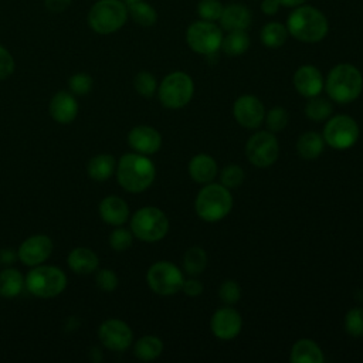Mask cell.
<instances>
[{"instance_id": "6da1fadb", "label": "cell", "mask_w": 363, "mask_h": 363, "mask_svg": "<svg viewBox=\"0 0 363 363\" xmlns=\"http://www.w3.org/2000/svg\"><path fill=\"white\" fill-rule=\"evenodd\" d=\"M288 33L302 43H319L329 30L325 14L313 6H298L286 18Z\"/></svg>"}, {"instance_id": "7a4b0ae2", "label": "cell", "mask_w": 363, "mask_h": 363, "mask_svg": "<svg viewBox=\"0 0 363 363\" xmlns=\"http://www.w3.org/2000/svg\"><path fill=\"white\" fill-rule=\"evenodd\" d=\"M156 176L155 164L146 155L126 153L119 159L116 177L118 183L130 193H140L150 187Z\"/></svg>"}, {"instance_id": "3957f363", "label": "cell", "mask_w": 363, "mask_h": 363, "mask_svg": "<svg viewBox=\"0 0 363 363\" xmlns=\"http://www.w3.org/2000/svg\"><path fill=\"white\" fill-rule=\"evenodd\" d=\"M325 89L333 102L350 104L359 98L363 89L362 72L352 64H337L329 71L325 79Z\"/></svg>"}, {"instance_id": "277c9868", "label": "cell", "mask_w": 363, "mask_h": 363, "mask_svg": "<svg viewBox=\"0 0 363 363\" xmlns=\"http://www.w3.org/2000/svg\"><path fill=\"white\" fill-rule=\"evenodd\" d=\"M233 208V196L221 183H207L194 200L197 216L208 223L223 220Z\"/></svg>"}, {"instance_id": "5b68a950", "label": "cell", "mask_w": 363, "mask_h": 363, "mask_svg": "<svg viewBox=\"0 0 363 363\" xmlns=\"http://www.w3.org/2000/svg\"><path fill=\"white\" fill-rule=\"evenodd\" d=\"M126 18L128 6L122 0H98L88 13V24L98 34L118 31Z\"/></svg>"}, {"instance_id": "8992f818", "label": "cell", "mask_w": 363, "mask_h": 363, "mask_svg": "<svg viewBox=\"0 0 363 363\" xmlns=\"http://www.w3.org/2000/svg\"><path fill=\"white\" fill-rule=\"evenodd\" d=\"M130 231L140 241L156 242L166 237L169 231V220L157 207H142L132 216Z\"/></svg>"}, {"instance_id": "52a82bcc", "label": "cell", "mask_w": 363, "mask_h": 363, "mask_svg": "<svg viewBox=\"0 0 363 363\" xmlns=\"http://www.w3.org/2000/svg\"><path fill=\"white\" fill-rule=\"evenodd\" d=\"M194 94V82L191 77L183 71H174L166 75L157 89L159 101L169 109H180L186 106Z\"/></svg>"}, {"instance_id": "ba28073f", "label": "cell", "mask_w": 363, "mask_h": 363, "mask_svg": "<svg viewBox=\"0 0 363 363\" xmlns=\"http://www.w3.org/2000/svg\"><path fill=\"white\" fill-rule=\"evenodd\" d=\"M27 289L38 298H54L67 286L62 269L52 265H35L26 277Z\"/></svg>"}, {"instance_id": "9c48e42d", "label": "cell", "mask_w": 363, "mask_h": 363, "mask_svg": "<svg viewBox=\"0 0 363 363\" xmlns=\"http://www.w3.org/2000/svg\"><path fill=\"white\" fill-rule=\"evenodd\" d=\"M186 43L194 52L210 57L221 48L223 31L214 21L199 20L189 26Z\"/></svg>"}, {"instance_id": "30bf717a", "label": "cell", "mask_w": 363, "mask_h": 363, "mask_svg": "<svg viewBox=\"0 0 363 363\" xmlns=\"http://www.w3.org/2000/svg\"><path fill=\"white\" fill-rule=\"evenodd\" d=\"M146 281L149 288L162 296H170L182 291L183 272L170 261H157L147 269Z\"/></svg>"}, {"instance_id": "8fae6325", "label": "cell", "mask_w": 363, "mask_h": 363, "mask_svg": "<svg viewBox=\"0 0 363 363\" xmlns=\"http://www.w3.org/2000/svg\"><path fill=\"white\" fill-rule=\"evenodd\" d=\"M360 130L357 122L347 115H335L323 128V140L330 147L345 150L352 147L359 139Z\"/></svg>"}, {"instance_id": "7c38bea8", "label": "cell", "mask_w": 363, "mask_h": 363, "mask_svg": "<svg viewBox=\"0 0 363 363\" xmlns=\"http://www.w3.org/2000/svg\"><path fill=\"white\" fill-rule=\"evenodd\" d=\"M245 156L257 167L274 164L279 156V143L269 130H259L250 136L245 145Z\"/></svg>"}, {"instance_id": "4fadbf2b", "label": "cell", "mask_w": 363, "mask_h": 363, "mask_svg": "<svg viewBox=\"0 0 363 363\" xmlns=\"http://www.w3.org/2000/svg\"><path fill=\"white\" fill-rule=\"evenodd\" d=\"M98 337L106 349L115 350V352H123L130 346L133 340V333L128 323H125L121 319L112 318V319H106L99 326Z\"/></svg>"}, {"instance_id": "5bb4252c", "label": "cell", "mask_w": 363, "mask_h": 363, "mask_svg": "<svg viewBox=\"0 0 363 363\" xmlns=\"http://www.w3.org/2000/svg\"><path fill=\"white\" fill-rule=\"evenodd\" d=\"M233 115L242 128L257 129L265 119V108L257 96L241 95L233 105Z\"/></svg>"}, {"instance_id": "9a60e30c", "label": "cell", "mask_w": 363, "mask_h": 363, "mask_svg": "<svg viewBox=\"0 0 363 363\" xmlns=\"http://www.w3.org/2000/svg\"><path fill=\"white\" fill-rule=\"evenodd\" d=\"M242 319L241 315L227 305L217 309L210 319V329L213 335L220 340H231L241 332Z\"/></svg>"}, {"instance_id": "2e32d148", "label": "cell", "mask_w": 363, "mask_h": 363, "mask_svg": "<svg viewBox=\"0 0 363 363\" xmlns=\"http://www.w3.org/2000/svg\"><path fill=\"white\" fill-rule=\"evenodd\" d=\"M52 252V241L43 234L31 235L18 247V259L28 267L43 264Z\"/></svg>"}, {"instance_id": "e0dca14e", "label": "cell", "mask_w": 363, "mask_h": 363, "mask_svg": "<svg viewBox=\"0 0 363 363\" xmlns=\"http://www.w3.org/2000/svg\"><path fill=\"white\" fill-rule=\"evenodd\" d=\"M294 86L305 98L320 95L325 86L323 75L315 65H301L294 74Z\"/></svg>"}, {"instance_id": "ac0fdd59", "label": "cell", "mask_w": 363, "mask_h": 363, "mask_svg": "<svg viewBox=\"0 0 363 363\" xmlns=\"http://www.w3.org/2000/svg\"><path fill=\"white\" fill-rule=\"evenodd\" d=\"M129 146L140 155H153L162 147V135L152 126L139 125L128 133Z\"/></svg>"}, {"instance_id": "d6986e66", "label": "cell", "mask_w": 363, "mask_h": 363, "mask_svg": "<svg viewBox=\"0 0 363 363\" xmlns=\"http://www.w3.org/2000/svg\"><path fill=\"white\" fill-rule=\"evenodd\" d=\"M218 21L225 31H245L252 23V14L247 6L231 3L224 6Z\"/></svg>"}, {"instance_id": "ffe728a7", "label": "cell", "mask_w": 363, "mask_h": 363, "mask_svg": "<svg viewBox=\"0 0 363 363\" xmlns=\"http://www.w3.org/2000/svg\"><path fill=\"white\" fill-rule=\"evenodd\" d=\"M50 113L58 123H69L78 113L77 99L67 91L57 92L50 102Z\"/></svg>"}, {"instance_id": "44dd1931", "label": "cell", "mask_w": 363, "mask_h": 363, "mask_svg": "<svg viewBox=\"0 0 363 363\" xmlns=\"http://www.w3.org/2000/svg\"><path fill=\"white\" fill-rule=\"evenodd\" d=\"M189 174L199 184L211 183L217 176V163L213 156L206 153L194 155L189 162Z\"/></svg>"}, {"instance_id": "7402d4cb", "label": "cell", "mask_w": 363, "mask_h": 363, "mask_svg": "<svg viewBox=\"0 0 363 363\" xmlns=\"http://www.w3.org/2000/svg\"><path fill=\"white\" fill-rule=\"evenodd\" d=\"M99 216L111 225H122L129 217V207L123 199L108 196L99 203Z\"/></svg>"}, {"instance_id": "603a6c76", "label": "cell", "mask_w": 363, "mask_h": 363, "mask_svg": "<svg viewBox=\"0 0 363 363\" xmlns=\"http://www.w3.org/2000/svg\"><path fill=\"white\" fill-rule=\"evenodd\" d=\"M68 265L69 268L79 275H88L94 271H96L98 265H99V259L96 257V254L86 248V247H78L74 248L69 254H68Z\"/></svg>"}, {"instance_id": "cb8c5ba5", "label": "cell", "mask_w": 363, "mask_h": 363, "mask_svg": "<svg viewBox=\"0 0 363 363\" xmlns=\"http://www.w3.org/2000/svg\"><path fill=\"white\" fill-rule=\"evenodd\" d=\"M289 359L292 363H322L325 356L312 339H299L294 343Z\"/></svg>"}, {"instance_id": "d4e9b609", "label": "cell", "mask_w": 363, "mask_h": 363, "mask_svg": "<svg viewBox=\"0 0 363 363\" xmlns=\"http://www.w3.org/2000/svg\"><path fill=\"white\" fill-rule=\"evenodd\" d=\"M325 149L323 136L318 132H305L296 140V152L305 160L318 159Z\"/></svg>"}, {"instance_id": "484cf974", "label": "cell", "mask_w": 363, "mask_h": 363, "mask_svg": "<svg viewBox=\"0 0 363 363\" xmlns=\"http://www.w3.org/2000/svg\"><path fill=\"white\" fill-rule=\"evenodd\" d=\"M162 352H163V342L153 335L142 336L140 339L136 340L133 347L135 356L145 362L157 359L162 354Z\"/></svg>"}, {"instance_id": "4316f807", "label": "cell", "mask_w": 363, "mask_h": 363, "mask_svg": "<svg viewBox=\"0 0 363 363\" xmlns=\"http://www.w3.org/2000/svg\"><path fill=\"white\" fill-rule=\"evenodd\" d=\"M24 279L18 269L7 268L0 272V295L4 298H14L21 294Z\"/></svg>"}, {"instance_id": "83f0119b", "label": "cell", "mask_w": 363, "mask_h": 363, "mask_svg": "<svg viewBox=\"0 0 363 363\" xmlns=\"http://www.w3.org/2000/svg\"><path fill=\"white\" fill-rule=\"evenodd\" d=\"M88 176L96 182L109 179L115 170V159L111 155H96L88 163Z\"/></svg>"}, {"instance_id": "f1b7e54d", "label": "cell", "mask_w": 363, "mask_h": 363, "mask_svg": "<svg viewBox=\"0 0 363 363\" xmlns=\"http://www.w3.org/2000/svg\"><path fill=\"white\" fill-rule=\"evenodd\" d=\"M288 30L286 26L278 23V21H271L267 23L259 33L261 43L268 47V48H279L281 45L285 44L288 38Z\"/></svg>"}, {"instance_id": "f546056e", "label": "cell", "mask_w": 363, "mask_h": 363, "mask_svg": "<svg viewBox=\"0 0 363 363\" xmlns=\"http://www.w3.org/2000/svg\"><path fill=\"white\" fill-rule=\"evenodd\" d=\"M207 267V252L201 247H190L183 255V268L190 277H199Z\"/></svg>"}, {"instance_id": "4dcf8cb0", "label": "cell", "mask_w": 363, "mask_h": 363, "mask_svg": "<svg viewBox=\"0 0 363 363\" xmlns=\"http://www.w3.org/2000/svg\"><path fill=\"white\" fill-rule=\"evenodd\" d=\"M221 48L224 54L230 57H237L244 54L250 48V37L245 31H228L225 37H223Z\"/></svg>"}, {"instance_id": "1f68e13d", "label": "cell", "mask_w": 363, "mask_h": 363, "mask_svg": "<svg viewBox=\"0 0 363 363\" xmlns=\"http://www.w3.org/2000/svg\"><path fill=\"white\" fill-rule=\"evenodd\" d=\"M332 112H333V105L330 99L319 95L308 98V102L305 105V113L311 121H315V122L326 121L328 118H330Z\"/></svg>"}, {"instance_id": "d6a6232c", "label": "cell", "mask_w": 363, "mask_h": 363, "mask_svg": "<svg viewBox=\"0 0 363 363\" xmlns=\"http://www.w3.org/2000/svg\"><path fill=\"white\" fill-rule=\"evenodd\" d=\"M128 6V14L133 18L135 23H138L142 27H150L156 23L157 20V13L156 10L146 1L136 0Z\"/></svg>"}, {"instance_id": "836d02e7", "label": "cell", "mask_w": 363, "mask_h": 363, "mask_svg": "<svg viewBox=\"0 0 363 363\" xmlns=\"http://www.w3.org/2000/svg\"><path fill=\"white\" fill-rule=\"evenodd\" d=\"M133 86L136 89V92L145 98H150L153 96V94L157 89V82L153 74L147 72V71H140L136 74L135 79H133Z\"/></svg>"}, {"instance_id": "e575fe53", "label": "cell", "mask_w": 363, "mask_h": 363, "mask_svg": "<svg viewBox=\"0 0 363 363\" xmlns=\"http://www.w3.org/2000/svg\"><path fill=\"white\" fill-rule=\"evenodd\" d=\"M265 123H267V128L269 132H279L282 130L286 125H288V121H289V115H288V111L282 106H275L272 109H269L267 113H265Z\"/></svg>"}, {"instance_id": "d590c367", "label": "cell", "mask_w": 363, "mask_h": 363, "mask_svg": "<svg viewBox=\"0 0 363 363\" xmlns=\"http://www.w3.org/2000/svg\"><path fill=\"white\" fill-rule=\"evenodd\" d=\"M345 330L353 336H363V308H352L345 316Z\"/></svg>"}, {"instance_id": "8d00e7d4", "label": "cell", "mask_w": 363, "mask_h": 363, "mask_svg": "<svg viewBox=\"0 0 363 363\" xmlns=\"http://www.w3.org/2000/svg\"><path fill=\"white\" fill-rule=\"evenodd\" d=\"M224 6L218 0H200L197 4V14L201 20L217 21L221 17Z\"/></svg>"}, {"instance_id": "74e56055", "label": "cell", "mask_w": 363, "mask_h": 363, "mask_svg": "<svg viewBox=\"0 0 363 363\" xmlns=\"http://www.w3.org/2000/svg\"><path fill=\"white\" fill-rule=\"evenodd\" d=\"M244 170L238 164H228L220 173V182L227 189L238 187L244 182Z\"/></svg>"}, {"instance_id": "f35d334b", "label": "cell", "mask_w": 363, "mask_h": 363, "mask_svg": "<svg viewBox=\"0 0 363 363\" xmlns=\"http://www.w3.org/2000/svg\"><path fill=\"white\" fill-rule=\"evenodd\" d=\"M218 296L225 305L237 303L241 298V288H240L238 282L234 279L224 281L218 289Z\"/></svg>"}, {"instance_id": "ab89813d", "label": "cell", "mask_w": 363, "mask_h": 363, "mask_svg": "<svg viewBox=\"0 0 363 363\" xmlns=\"http://www.w3.org/2000/svg\"><path fill=\"white\" fill-rule=\"evenodd\" d=\"M133 241V234L126 228H116L109 235V245L115 251H126Z\"/></svg>"}, {"instance_id": "60d3db41", "label": "cell", "mask_w": 363, "mask_h": 363, "mask_svg": "<svg viewBox=\"0 0 363 363\" xmlns=\"http://www.w3.org/2000/svg\"><path fill=\"white\" fill-rule=\"evenodd\" d=\"M68 85L74 94L86 95L92 88V78L85 72H78L69 78Z\"/></svg>"}, {"instance_id": "b9f144b4", "label": "cell", "mask_w": 363, "mask_h": 363, "mask_svg": "<svg viewBox=\"0 0 363 363\" xmlns=\"http://www.w3.org/2000/svg\"><path fill=\"white\" fill-rule=\"evenodd\" d=\"M95 281H96L98 288L102 289V291H106V292H111V291L116 289V286H118V277H116V274L112 269H108V268L99 269L96 272Z\"/></svg>"}, {"instance_id": "7bdbcfd3", "label": "cell", "mask_w": 363, "mask_h": 363, "mask_svg": "<svg viewBox=\"0 0 363 363\" xmlns=\"http://www.w3.org/2000/svg\"><path fill=\"white\" fill-rule=\"evenodd\" d=\"M14 71V60L11 54L0 45V79H6Z\"/></svg>"}, {"instance_id": "ee69618b", "label": "cell", "mask_w": 363, "mask_h": 363, "mask_svg": "<svg viewBox=\"0 0 363 363\" xmlns=\"http://www.w3.org/2000/svg\"><path fill=\"white\" fill-rule=\"evenodd\" d=\"M203 289H204L203 284L199 279H196V277H191L190 279H184L182 285V291L190 298L200 296L203 294Z\"/></svg>"}, {"instance_id": "f6af8a7d", "label": "cell", "mask_w": 363, "mask_h": 363, "mask_svg": "<svg viewBox=\"0 0 363 363\" xmlns=\"http://www.w3.org/2000/svg\"><path fill=\"white\" fill-rule=\"evenodd\" d=\"M18 254L11 248H3L0 250V264L1 265H11L17 261Z\"/></svg>"}, {"instance_id": "bcb514c9", "label": "cell", "mask_w": 363, "mask_h": 363, "mask_svg": "<svg viewBox=\"0 0 363 363\" xmlns=\"http://www.w3.org/2000/svg\"><path fill=\"white\" fill-rule=\"evenodd\" d=\"M72 0H45V7L52 11V13H60L62 10H65Z\"/></svg>"}, {"instance_id": "7dc6e473", "label": "cell", "mask_w": 363, "mask_h": 363, "mask_svg": "<svg viewBox=\"0 0 363 363\" xmlns=\"http://www.w3.org/2000/svg\"><path fill=\"white\" fill-rule=\"evenodd\" d=\"M279 1L278 0H262L261 10L267 16H274L279 10Z\"/></svg>"}, {"instance_id": "c3c4849f", "label": "cell", "mask_w": 363, "mask_h": 363, "mask_svg": "<svg viewBox=\"0 0 363 363\" xmlns=\"http://www.w3.org/2000/svg\"><path fill=\"white\" fill-rule=\"evenodd\" d=\"M278 1H279V4H281V6L295 9V7L301 6V4H303L306 0H278Z\"/></svg>"}, {"instance_id": "681fc988", "label": "cell", "mask_w": 363, "mask_h": 363, "mask_svg": "<svg viewBox=\"0 0 363 363\" xmlns=\"http://www.w3.org/2000/svg\"><path fill=\"white\" fill-rule=\"evenodd\" d=\"M125 1V4H130V3H133V1H136V0H123Z\"/></svg>"}]
</instances>
